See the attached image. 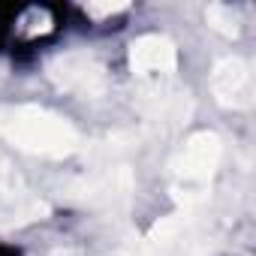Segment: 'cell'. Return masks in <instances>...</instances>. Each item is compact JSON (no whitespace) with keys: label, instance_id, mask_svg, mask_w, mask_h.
Listing matches in <instances>:
<instances>
[{"label":"cell","instance_id":"6da1fadb","mask_svg":"<svg viewBox=\"0 0 256 256\" xmlns=\"http://www.w3.org/2000/svg\"><path fill=\"white\" fill-rule=\"evenodd\" d=\"M6 130L24 148H36V151H48V154H60L76 145V136L64 120L40 114V112H18L6 124Z\"/></svg>","mask_w":256,"mask_h":256},{"label":"cell","instance_id":"7a4b0ae2","mask_svg":"<svg viewBox=\"0 0 256 256\" xmlns=\"http://www.w3.org/2000/svg\"><path fill=\"white\" fill-rule=\"evenodd\" d=\"M130 64L136 72H166L175 66V48L163 36H142L133 42Z\"/></svg>","mask_w":256,"mask_h":256},{"label":"cell","instance_id":"3957f363","mask_svg":"<svg viewBox=\"0 0 256 256\" xmlns=\"http://www.w3.org/2000/svg\"><path fill=\"white\" fill-rule=\"evenodd\" d=\"M217 157H220V142H217V136L202 133V136H196V139L187 145V151H184V157H181V175H184V178H205V175L214 169Z\"/></svg>","mask_w":256,"mask_h":256},{"label":"cell","instance_id":"277c9868","mask_svg":"<svg viewBox=\"0 0 256 256\" xmlns=\"http://www.w3.org/2000/svg\"><path fill=\"white\" fill-rule=\"evenodd\" d=\"M214 90L223 102H232L235 96H247L250 90V76L244 70V64L238 60H223L214 72Z\"/></svg>","mask_w":256,"mask_h":256},{"label":"cell","instance_id":"5b68a950","mask_svg":"<svg viewBox=\"0 0 256 256\" xmlns=\"http://www.w3.org/2000/svg\"><path fill=\"white\" fill-rule=\"evenodd\" d=\"M94 78H96V70L84 58H66V60H60V82L66 88H72V84L88 88Z\"/></svg>","mask_w":256,"mask_h":256}]
</instances>
